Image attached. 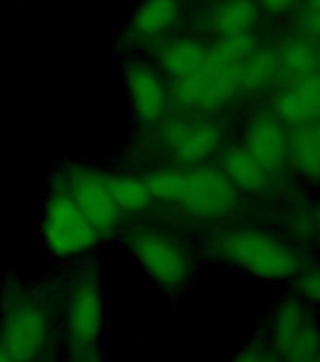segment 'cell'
<instances>
[{
	"mask_svg": "<svg viewBox=\"0 0 320 362\" xmlns=\"http://www.w3.org/2000/svg\"><path fill=\"white\" fill-rule=\"evenodd\" d=\"M42 238L47 253L55 259H72L89 253L100 243L98 234L70 197L62 168L55 170L49 177L42 215Z\"/></svg>",
	"mask_w": 320,
	"mask_h": 362,
	"instance_id": "7",
	"label": "cell"
},
{
	"mask_svg": "<svg viewBox=\"0 0 320 362\" xmlns=\"http://www.w3.org/2000/svg\"><path fill=\"white\" fill-rule=\"evenodd\" d=\"M270 110L287 127L319 123L320 117V76L298 79L281 85L271 93Z\"/></svg>",
	"mask_w": 320,
	"mask_h": 362,
	"instance_id": "12",
	"label": "cell"
},
{
	"mask_svg": "<svg viewBox=\"0 0 320 362\" xmlns=\"http://www.w3.org/2000/svg\"><path fill=\"white\" fill-rule=\"evenodd\" d=\"M290 19V27L320 42V0H300Z\"/></svg>",
	"mask_w": 320,
	"mask_h": 362,
	"instance_id": "23",
	"label": "cell"
},
{
	"mask_svg": "<svg viewBox=\"0 0 320 362\" xmlns=\"http://www.w3.org/2000/svg\"><path fill=\"white\" fill-rule=\"evenodd\" d=\"M279 78L277 87L319 74L320 42L290 27L277 42Z\"/></svg>",
	"mask_w": 320,
	"mask_h": 362,
	"instance_id": "16",
	"label": "cell"
},
{
	"mask_svg": "<svg viewBox=\"0 0 320 362\" xmlns=\"http://www.w3.org/2000/svg\"><path fill=\"white\" fill-rule=\"evenodd\" d=\"M179 13V0H143L129 25V38L138 44H153L166 36Z\"/></svg>",
	"mask_w": 320,
	"mask_h": 362,
	"instance_id": "18",
	"label": "cell"
},
{
	"mask_svg": "<svg viewBox=\"0 0 320 362\" xmlns=\"http://www.w3.org/2000/svg\"><path fill=\"white\" fill-rule=\"evenodd\" d=\"M236 361L243 362H266V361H277L273 351L270 349V345L266 344V339L262 336L251 339L245 347L236 355Z\"/></svg>",
	"mask_w": 320,
	"mask_h": 362,
	"instance_id": "25",
	"label": "cell"
},
{
	"mask_svg": "<svg viewBox=\"0 0 320 362\" xmlns=\"http://www.w3.org/2000/svg\"><path fill=\"white\" fill-rule=\"evenodd\" d=\"M260 45L254 30L215 38L200 66L179 81H170V106L194 115L213 117L239 98L247 57Z\"/></svg>",
	"mask_w": 320,
	"mask_h": 362,
	"instance_id": "2",
	"label": "cell"
},
{
	"mask_svg": "<svg viewBox=\"0 0 320 362\" xmlns=\"http://www.w3.org/2000/svg\"><path fill=\"white\" fill-rule=\"evenodd\" d=\"M239 141L275 180L285 177L288 172V127L270 107L249 115Z\"/></svg>",
	"mask_w": 320,
	"mask_h": 362,
	"instance_id": "11",
	"label": "cell"
},
{
	"mask_svg": "<svg viewBox=\"0 0 320 362\" xmlns=\"http://www.w3.org/2000/svg\"><path fill=\"white\" fill-rule=\"evenodd\" d=\"M319 76H320V64H319Z\"/></svg>",
	"mask_w": 320,
	"mask_h": 362,
	"instance_id": "29",
	"label": "cell"
},
{
	"mask_svg": "<svg viewBox=\"0 0 320 362\" xmlns=\"http://www.w3.org/2000/svg\"><path fill=\"white\" fill-rule=\"evenodd\" d=\"M288 172L300 183L320 189V123L288 127Z\"/></svg>",
	"mask_w": 320,
	"mask_h": 362,
	"instance_id": "17",
	"label": "cell"
},
{
	"mask_svg": "<svg viewBox=\"0 0 320 362\" xmlns=\"http://www.w3.org/2000/svg\"><path fill=\"white\" fill-rule=\"evenodd\" d=\"M262 16L273 17V19H281V17H290L300 0H256Z\"/></svg>",
	"mask_w": 320,
	"mask_h": 362,
	"instance_id": "26",
	"label": "cell"
},
{
	"mask_svg": "<svg viewBox=\"0 0 320 362\" xmlns=\"http://www.w3.org/2000/svg\"><path fill=\"white\" fill-rule=\"evenodd\" d=\"M290 283H292L294 293L300 294L315 308L320 305V262L305 266Z\"/></svg>",
	"mask_w": 320,
	"mask_h": 362,
	"instance_id": "24",
	"label": "cell"
},
{
	"mask_svg": "<svg viewBox=\"0 0 320 362\" xmlns=\"http://www.w3.org/2000/svg\"><path fill=\"white\" fill-rule=\"evenodd\" d=\"M243 208V194L232 185L225 172L217 166L185 168L183 191L175 209L189 219L220 225L232 219Z\"/></svg>",
	"mask_w": 320,
	"mask_h": 362,
	"instance_id": "8",
	"label": "cell"
},
{
	"mask_svg": "<svg viewBox=\"0 0 320 362\" xmlns=\"http://www.w3.org/2000/svg\"><path fill=\"white\" fill-rule=\"evenodd\" d=\"M316 243H319V247H320V234H319V238H316Z\"/></svg>",
	"mask_w": 320,
	"mask_h": 362,
	"instance_id": "28",
	"label": "cell"
},
{
	"mask_svg": "<svg viewBox=\"0 0 320 362\" xmlns=\"http://www.w3.org/2000/svg\"><path fill=\"white\" fill-rule=\"evenodd\" d=\"M219 153V168L243 197H266L275 187V177L242 146L239 140L225 144Z\"/></svg>",
	"mask_w": 320,
	"mask_h": 362,
	"instance_id": "14",
	"label": "cell"
},
{
	"mask_svg": "<svg viewBox=\"0 0 320 362\" xmlns=\"http://www.w3.org/2000/svg\"><path fill=\"white\" fill-rule=\"evenodd\" d=\"M147 189L151 192L155 204H164L170 208H175L183 191V181H185V168H158L151 170L143 177Z\"/></svg>",
	"mask_w": 320,
	"mask_h": 362,
	"instance_id": "22",
	"label": "cell"
},
{
	"mask_svg": "<svg viewBox=\"0 0 320 362\" xmlns=\"http://www.w3.org/2000/svg\"><path fill=\"white\" fill-rule=\"evenodd\" d=\"M61 287V336L70 361H100V338L106 325V304L100 270L95 260L73 266Z\"/></svg>",
	"mask_w": 320,
	"mask_h": 362,
	"instance_id": "4",
	"label": "cell"
},
{
	"mask_svg": "<svg viewBox=\"0 0 320 362\" xmlns=\"http://www.w3.org/2000/svg\"><path fill=\"white\" fill-rule=\"evenodd\" d=\"M206 251L236 270L268 283H290L309 264L307 253L264 226H220L206 238Z\"/></svg>",
	"mask_w": 320,
	"mask_h": 362,
	"instance_id": "3",
	"label": "cell"
},
{
	"mask_svg": "<svg viewBox=\"0 0 320 362\" xmlns=\"http://www.w3.org/2000/svg\"><path fill=\"white\" fill-rule=\"evenodd\" d=\"M225 138V124L213 117H198L196 121H189L185 132L168 151L170 158L177 168L202 166L220 151L226 144Z\"/></svg>",
	"mask_w": 320,
	"mask_h": 362,
	"instance_id": "13",
	"label": "cell"
},
{
	"mask_svg": "<svg viewBox=\"0 0 320 362\" xmlns=\"http://www.w3.org/2000/svg\"><path fill=\"white\" fill-rule=\"evenodd\" d=\"M262 338L277 361L320 362V321L315 305L294 291L273 302Z\"/></svg>",
	"mask_w": 320,
	"mask_h": 362,
	"instance_id": "6",
	"label": "cell"
},
{
	"mask_svg": "<svg viewBox=\"0 0 320 362\" xmlns=\"http://www.w3.org/2000/svg\"><path fill=\"white\" fill-rule=\"evenodd\" d=\"M319 123H320V117H319Z\"/></svg>",
	"mask_w": 320,
	"mask_h": 362,
	"instance_id": "30",
	"label": "cell"
},
{
	"mask_svg": "<svg viewBox=\"0 0 320 362\" xmlns=\"http://www.w3.org/2000/svg\"><path fill=\"white\" fill-rule=\"evenodd\" d=\"M113 202L123 215H143L155 206L151 192L143 177L130 174H107L102 172Z\"/></svg>",
	"mask_w": 320,
	"mask_h": 362,
	"instance_id": "21",
	"label": "cell"
},
{
	"mask_svg": "<svg viewBox=\"0 0 320 362\" xmlns=\"http://www.w3.org/2000/svg\"><path fill=\"white\" fill-rule=\"evenodd\" d=\"M62 170H64L70 197L78 204L81 214L87 217L100 242L117 236L124 225V215L113 202L106 181L102 177V170L78 166V164L64 166Z\"/></svg>",
	"mask_w": 320,
	"mask_h": 362,
	"instance_id": "9",
	"label": "cell"
},
{
	"mask_svg": "<svg viewBox=\"0 0 320 362\" xmlns=\"http://www.w3.org/2000/svg\"><path fill=\"white\" fill-rule=\"evenodd\" d=\"M262 19L256 0H223L215 6L208 17V28L215 38L226 34L249 33L254 30Z\"/></svg>",
	"mask_w": 320,
	"mask_h": 362,
	"instance_id": "20",
	"label": "cell"
},
{
	"mask_svg": "<svg viewBox=\"0 0 320 362\" xmlns=\"http://www.w3.org/2000/svg\"><path fill=\"white\" fill-rule=\"evenodd\" d=\"M61 345L59 283L6 281L0 287V362L51 361Z\"/></svg>",
	"mask_w": 320,
	"mask_h": 362,
	"instance_id": "1",
	"label": "cell"
},
{
	"mask_svg": "<svg viewBox=\"0 0 320 362\" xmlns=\"http://www.w3.org/2000/svg\"><path fill=\"white\" fill-rule=\"evenodd\" d=\"M277 78H279L277 45H259L243 64L239 98H253L266 93H273L277 89Z\"/></svg>",
	"mask_w": 320,
	"mask_h": 362,
	"instance_id": "19",
	"label": "cell"
},
{
	"mask_svg": "<svg viewBox=\"0 0 320 362\" xmlns=\"http://www.w3.org/2000/svg\"><path fill=\"white\" fill-rule=\"evenodd\" d=\"M121 243L155 287L181 294L198 272V253L185 238L168 226L136 223L121 228Z\"/></svg>",
	"mask_w": 320,
	"mask_h": 362,
	"instance_id": "5",
	"label": "cell"
},
{
	"mask_svg": "<svg viewBox=\"0 0 320 362\" xmlns=\"http://www.w3.org/2000/svg\"><path fill=\"white\" fill-rule=\"evenodd\" d=\"M130 106L141 129L155 130L170 113V87L155 64L130 61L124 66Z\"/></svg>",
	"mask_w": 320,
	"mask_h": 362,
	"instance_id": "10",
	"label": "cell"
},
{
	"mask_svg": "<svg viewBox=\"0 0 320 362\" xmlns=\"http://www.w3.org/2000/svg\"><path fill=\"white\" fill-rule=\"evenodd\" d=\"M151 45L155 66L170 81H179L191 76L208 55L209 45L194 36H162Z\"/></svg>",
	"mask_w": 320,
	"mask_h": 362,
	"instance_id": "15",
	"label": "cell"
},
{
	"mask_svg": "<svg viewBox=\"0 0 320 362\" xmlns=\"http://www.w3.org/2000/svg\"><path fill=\"white\" fill-rule=\"evenodd\" d=\"M313 214H315V223H316V228H319V234H320V197L315 204H313Z\"/></svg>",
	"mask_w": 320,
	"mask_h": 362,
	"instance_id": "27",
	"label": "cell"
}]
</instances>
